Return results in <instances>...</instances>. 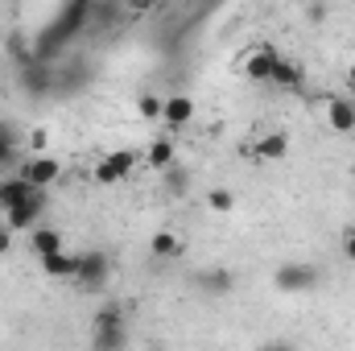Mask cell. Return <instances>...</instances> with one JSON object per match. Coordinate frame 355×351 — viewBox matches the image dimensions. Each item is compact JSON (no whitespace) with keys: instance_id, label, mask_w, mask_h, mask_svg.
<instances>
[{"instance_id":"cell-16","label":"cell","mask_w":355,"mask_h":351,"mask_svg":"<svg viewBox=\"0 0 355 351\" xmlns=\"http://www.w3.org/2000/svg\"><path fill=\"white\" fill-rule=\"evenodd\" d=\"M272 87L297 91V87H302V67H297V62H289V58H281V62H277V71H272Z\"/></svg>"},{"instance_id":"cell-3","label":"cell","mask_w":355,"mask_h":351,"mask_svg":"<svg viewBox=\"0 0 355 351\" xmlns=\"http://www.w3.org/2000/svg\"><path fill=\"white\" fill-rule=\"evenodd\" d=\"M137 162H141L137 149H116V153L99 157V166H95V182H99V186H116V182H124V178L137 170Z\"/></svg>"},{"instance_id":"cell-12","label":"cell","mask_w":355,"mask_h":351,"mask_svg":"<svg viewBox=\"0 0 355 351\" xmlns=\"http://www.w3.org/2000/svg\"><path fill=\"white\" fill-rule=\"evenodd\" d=\"M145 162L153 166V170H174V162H178V145L170 141V137H157L149 149H145Z\"/></svg>"},{"instance_id":"cell-15","label":"cell","mask_w":355,"mask_h":351,"mask_svg":"<svg viewBox=\"0 0 355 351\" xmlns=\"http://www.w3.org/2000/svg\"><path fill=\"white\" fill-rule=\"evenodd\" d=\"M58 248H67V244H62V232H54V228L37 223V228H33V252H37V257H46V252H58Z\"/></svg>"},{"instance_id":"cell-20","label":"cell","mask_w":355,"mask_h":351,"mask_svg":"<svg viewBox=\"0 0 355 351\" xmlns=\"http://www.w3.org/2000/svg\"><path fill=\"white\" fill-rule=\"evenodd\" d=\"M232 281H236V277H232L227 268H211V273H202V285H207L211 293H227V289H232Z\"/></svg>"},{"instance_id":"cell-8","label":"cell","mask_w":355,"mask_h":351,"mask_svg":"<svg viewBox=\"0 0 355 351\" xmlns=\"http://www.w3.org/2000/svg\"><path fill=\"white\" fill-rule=\"evenodd\" d=\"M37 264H42V273H46V277H54V281H71V277H75V268H79V252L58 248V252L37 257Z\"/></svg>"},{"instance_id":"cell-1","label":"cell","mask_w":355,"mask_h":351,"mask_svg":"<svg viewBox=\"0 0 355 351\" xmlns=\"http://www.w3.org/2000/svg\"><path fill=\"white\" fill-rule=\"evenodd\" d=\"M318 281H322L318 264H306V261H289L272 273V285H277L281 293H306V289H314Z\"/></svg>"},{"instance_id":"cell-2","label":"cell","mask_w":355,"mask_h":351,"mask_svg":"<svg viewBox=\"0 0 355 351\" xmlns=\"http://www.w3.org/2000/svg\"><path fill=\"white\" fill-rule=\"evenodd\" d=\"M107 277H112V261H107V252H99V248H91V252H79V268H75V285L79 289H103L107 285Z\"/></svg>"},{"instance_id":"cell-27","label":"cell","mask_w":355,"mask_h":351,"mask_svg":"<svg viewBox=\"0 0 355 351\" xmlns=\"http://www.w3.org/2000/svg\"><path fill=\"white\" fill-rule=\"evenodd\" d=\"M347 91H352V95H355V62H352V67H347Z\"/></svg>"},{"instance_id":"cell-6","label":"cell","mask_w":355,"mask_h":351,"mask_svg":"<svg viewBox=\"0 0 355 351\" xmlns=\"http://www.w3.org/2000/svg\"><path fill=\"white\" fill-rule=\"evenodd\" d=\"M17 174H25L37 190H46V186H54V182L62 178V166H58L50 153H29V157L21 162V170H17Z\"/></svg>"},{"instance_id":"cell-14","label":"cell","mask_w":355,"mask_h":351,"mask_svg":"<svg viewBox=\"0 0 355 351\" xmlns=\"http://www.w3.org/2000/svg\"><path fill=\"white\" fill-rule=\"evenodd\" d=\"M149 252H153L157 261H174L178 252H182V240H178L174 232H153V236H149Z\"/></svg>"},{"instance_id":"cell-22","label":"cell","mask_w":355,"mask_h":351,"mask_svg":"<svg viewBox=\"0 0 355 351\" xmlns=\"http://www.w3.org/2000/svg\"><path fill=\"white\" fill-rule=\"evenodd\" d=\"M95 348H124L128 343V335H124V327L120 331H95V339H91Z\"/></svg>"},{"instance_id":"cell-23","label":"cell","mask_w":355,"mask_h":351,"mask_svg":"<svg viewBox=\"0 0 355 351\" xmlns=\"http://www.w3.org/2000/svg\"><path fill=\"white\" fill-rule=\"evenodd\" d=\"M46 141H50L46 128H33V132H29V149H33V153H46Z\"/></svg>"},{"instance_id":"cell-18","label":"cell","mask_w":355,"mask_h":351,"mask_svg":"<svg viewBox=\"0 0 355 351\" xmlns=\"http://www.w3.org/2000/svg\"><path fill=\"white\" fill-rule=\"evenodd\" d=\"M17 153H21V149H17V137H12V128L0 120V170H4V166H12V162H17Z\"/></svg>"},{"instance_id":"cell-10","label":"cell","mask_w":355,"mask_h":351,"mask_svg":"<svg viewBox=\"0 0 355 351\" xmlns=\"http://www.w3.org/2000/svg\"><path fill=\"white\" fill-rule=\"evenodd\" d=\"M327 128H335V132H355L352 99H343V95H331V99H327Z\"/></svg>"},{"instance_id":"cell-17","label":"cell","mask_w":355,"mask_h":351,"mask_svg":"<svg viewBox=\"0 0 355 351\" xmlns=\"http://www.w3.org/2000/svg\"><path fill=\"white\" fill-rule=\"evenodd\" d=\"M120 327H124V306L107 302L95 310V331H120Z\"/></svg>"},{"instance_id":"cell-5","label":"cell","mask_w":355,"mask_h":351,"mask_svg":"<svg viewBox=\"0 0 355 351\" xmlns=\"http://www.w3.org/2000/svg\"><path fill=\"white\" fill-rule=\"evenodd\" d=\"M277 62H281V54H277L272 46H252V50L244 54L240 71H244V79H248V83H272Z\"/></svg>"},{"instance_id":"cell-19","label":"cell","mask_w":355,"mask_h":351,"mask_svg":"<svg viewBox=\"0 0 355 351\" xmlns=\"http://www.w3.org/2000/svg\"><path fill=\"white\" fill-rule=\"evenodd\" d=\"M207 207H211L215 215H227V211L236 207V194H232V190H223V186H211V194H207Z\"/></svg>"},{"instance_id":"cell-4","label":"cell","mask_w":355,"mask_h":351,"mask_svg":"<svg viewBox=\"0 0 355 351\" xmlns=\"http://www.w3.org/2000/svg\"><path fill=\"white\" fill-rule=\"evenodd\" d=\"M42 215H46V194H42V190H33L25 203H17V207H8V211H4V223H8L12 232H33V228L42 223Z\"/></svg>"},{"instance_id":"cell-9","label":"cell","mask_w":355,"mask_h":351,"mask_svg":"<svg viewBox=\"0 0 355 351\" xmlns=\"http://www.w3.org/2000/svg\"><path fill=\"white\" fill-rule=\"evenodd\" d=\"M190 120H194V99L190 95H170L162 103V124L166 128H186Z\"/></svg>"},{"instance_id":"cell-28","label":"cell","mask_w":355,"mask_h":351,"mask_svg":"<svg viewBox=\"0 0 355 351\" xmlns=\"http://www.w3.org/2000/svg\"><path fill=\"white\" fill-rule=\"evenodd\" d=\"M352 108H355V95H352Z\"/></svg>"},{"instance_id":"cell-11","label":"cell","mask_w":355,"mask_h":351,"mask_svg":"<svg viewBox=\"0 0 355 351\" xmlns=\"http://www.w3.org/2000/svg\"><path fill=\"white\" fill-rule=\"evenodd\" d=\"M33 190H37V186H33V182H29L25 174H12V178H4V182H0V207L8 211V207H17V203H25V198H29Z\"/></svg>"},{"instance_id":"cell-21","label":"cell","mask_w":355,"mask_h":351,"mask_svg":"<svg viewBox=\"0 0 355 351\" xmlns=\"http://www.w3.org/2000/svg\"><path fill=\"white\" fill-rule=\"evenodd\" d=\"M162 103H166V99H157V95H141V99H137V112H141L145 120H162Z\"/></svg>"},{"instance_id":"cell-7","label":"cell","mask_w":355,"mask_h":351,"mask_svg":"<svg viewBox=\"0 0 355 351\" xmlns=\"http://www.w3.org/2000/svg\"><path fill=\"white\" fill-rule=\"evenodd\" d=\"M21 83L29 95H46V91L58 87V79H54V71H50V62L46 58H29L25 62V71H21Z\"/></svg>"},{"instance_id":"cell-24","label":"cell","mask_w":355,"mask_h":351,"mask_svg":"<svg viewBox=\"0 0 355 351\" xmlns=\"http://www.w3.org/2000/svg\"><path fill=\"white\" fill-rule=\"evenodd\" d=\"M4 252H12V228L0 219V257H4Z\"/></svg>"},{"instance_id":"cell-26","label":"cell","mask_w":355,"mask_h":351,"mask_svg":"<svg viewBox=\"0 0 355 351\" xmlns=\"http://www.w3.org/2000/svg\"><path fill=\"white\" fill-rule=\"evenodd\" d=\"M153 4H157V0H128L132 12H145V8H153Z\"/></svg>"},{"instance_id":"cell-25","label":"cell","mask_w":355,"mask_h":351,"mask_svg":"<svg viewBox=\"0 0 355 351\" xmlns=\"http://www.w3.org/2000/svg\"><path fill=\"white\" fill-rule=\"evenodd\" d=\"M343 257H347V261H355V228H347V232H343Z\"/></svg>"},{"instance_id":"cell-13","label":"cell","mask_w":355,"mask_h":351,"mask_svg":"<svg viewBox=\"0 0 355 351\" xmlns=\"http://www.w3.org/2000/svg\"><path fill=\"white\" fill-rule=\"evenodd\" d=\"M252 153L265 157V162H281V157L289 153V137H285V132H268V137H261V141L252 145Z\"/></svg>"}]
</instances>
